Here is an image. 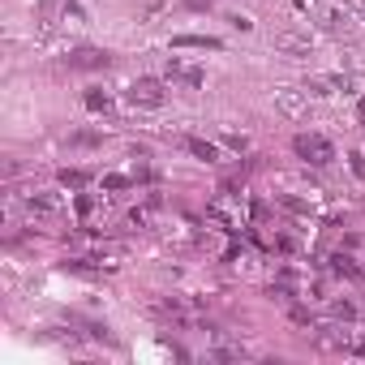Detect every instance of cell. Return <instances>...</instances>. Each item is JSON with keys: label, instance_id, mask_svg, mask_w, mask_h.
<instances>
[{"label": "cell", "instance_id": "cell-1", "mask_svg": "<svg viewBox=\"0 0 365 365\" xmlns=\"http://www.w3.org/2000/svg\"><path fill=\"white\" fill-rule=\"evenodd\" d=\"M292 150H297L305 163H314V168H327V163L335 159V146H331L322 133H297V138H292Z\"/></svg>", "mask_w": 365, "mask_h": 365}, {"label": "cell", "instance_id": "cell-2", "mask_svg": "<svg viewBox=\"0 0 365 365\" xmlns=\"http://www.w3.org/2000/svg\"><path fill=\"white\" fill-rule=\"evenodd\" d=\"M125 95H129V103H133V108H163V99H168V91H163V82H159V78H138Z\"/></svg>", "mask_w": 365, "mask_h": 365}, {"label": "cell", "instance_id": "cell-3", "mask_svg": "<svg viewBox=\"0 0 365 365\" xmlns=\"http://www.w3.org/2000/svg\"><path fill=\"white\" fill-rule=\"evenodd\" d=\"M65 65H69V69H82V73H95V69H108L112 56H108L103 48H73V52L65 56Z\"/></svg>", "mask_w": 365, "mask_h": 365}, {"label": "cell", "instance_id": "cell-4", "mask_svg": "<svg viewBox=\"0 0 365 365\" xmlns=\"http://www.w3.org/2000/svg\"><path fill=\"white\" fill-rule=\"evenodd\" d=\"M26 211L35 220H61V198L56 194H31L26 198Z\"/></svg>", "mask_w": 365, "mask_h": 365}, {"label": "cell", "instance_id": "cell-5", "mask_svg": "<svg viewBox=\"0 0 365 365\" xmlns=\"http://www.w3.org/2000/svg\"><path fill=\"white\" fill-rule=\"evenodd\" d=\"M168 78H172V82H185V86H194V91L207 82V73H202V69H194V65H180V61H168Z\"/></svg>", "mask_w": 365, "mask_h": 365}, {"label": "cell", "instance_id": "cell-6", "mask_svg": "<svg viewBox=\"0 0 365 365\" xmlns=\"http://www.w3.org/2000/svg\"><path fill=\"white\" fill-rule=\"evenodd\" d=\"M172 48H198V52H220L224 43L215 35H172Z\"/></svg>", "mask_w": 365, "mask_h": 365}, {"label": "cell", "instance_id": "cell-7", "mask_svg": "<svg viewBox=\"0 0 365 365\" xmlns=\"http://www.w3.org/2000/svg\"><path fill=\"white\" fill-rule=\"evenodd\" d=\"M275 48H279V52H292V56H305V52H309V39H305V35H292V31H279V35H275Z\"/></svg>", "mask_w": 365, "mask_h": 365}, {"label": "cell", "instance_id": "cell-8", "mask_svg": "<svg viewBox=\"0 0 365 365\" xmlns=\"http://www.w3.org/2000/svg\"><path fill=\"white\" fill-rule=\"evenodd\" d=\"M185 150H190V155H198V159H207V163H215V159H220V146H215V142H207V138H185Z\"/></svg>", "mask_w": 365, "mask_h": 365}, {"label": "cell", "instance_id": "cell-9", "mask_svg": "<svg viewBox=\"0 0 365 365\" xmlns=\"http://www.w3.org/2000/svg\"><path fill=\"white\" fill-rule=\"evenodd\" d=\"M331 271H335V275H348V279H361V267H356L348 254H335V258H331Z\"/></svg>", "mask_w": 365, "mask_h": 365}, {"label": "cell", "instance_id": "cell-10", "mask_svg": "<svg viewBox=\"0 0 365 365\" xmlns=\"http://www.w3.org/2000/svg\"><path fill=\"white\" fill-rule=\"evenodd\" d=\"M61 185H65V190H86V185H91V176L78 172V168H65V172H61Z\"/></svg>", "mask_w": 365, "mask_h": 365}, {"label": "cell", "instance_id": "cell-11", "mask_svg": "<svg viewBox=\"0 0 365 365\" xmlns=\"http://www.w3.org/2000/svg\"><path fill=\"white\" fill-rule=\"evenodd\" d=\"M275 99H279V108H284V112H288V116H297V112H301V108H305V103H301V95H297V91H275Z\"/></svg>", "mask_w": 365, "mask_h": 365}, {"label": "cell", "instance_id": "cell-12", "mask_svg": "<svg viewBox=\"0 0 365 365\" xmlns=\"http://www.w3.org/2000/svg\"><path fill=\"white\" fill-rule=\"evenodd\" d=\"M86 108H91V112H108V108H112V99H108L103 91H86Z\"/></svg>", "mask_w": 365, "mask_h": 365}, {"label": "cell", "instance_id": "cell-13", "mask_svg": "<svg viewBox=\"0 0 365 365\" xmlns=\"http://www.w3.org/2000/svg\"><path fill=\"white\" fill-rule=\"evenodd\" d=\"M103 190H129V176H103Z\"/></svg>", "mask_w": 365, "mask_h": 365}, {"label": "cell", "instance_id": "cell-14", "mask_svg": "<svg viewBox=\"0 0 365 365\" xmlns=\"http://www.w3.org/2000/svg\"><path fill=\"white\" fill-rule=\"evenodd\" d=\"M95 142H103L99 133H73V146H95Z\"/></svg>", "mask_w": 365, "mask_h": 365}, {"label": "cell", "instance_id": "cell-15", "mask_svg": "<svg viewBox=\"0 0 365 365\" xmlns=\"http://www.w3.org/2000/svg\"><path fill=\"white\" fill-rule=\"evenodd\" d=\"M180 5L194 9V14H202V9H211V5H215V0H180Z\"/></svg>", "mask_w": 365, "mask_h": 365}, {"label": "cell", "instance_id": "cell-16", "mask_svg": "<svg viewBox=\"0 0 365 365\" xmlns=\"http://www.w3.org/2000/svg\"><path fill=\"white\" fill-rule=\"evenodd\" d=\"M335 314H339V318H356V309H352L348 301H339V305H335Z\"/></svg>", "mask_w": 365, "mask_h": 365}, {"label": "cell", "instance_id": "cell-17", "mask_svg": "<svg viewBox=\"0 0 365 365\" xmlns=\"http://www.w3.org/2000/svg\"><path fill=\"white\" fill-rule=\"evenodd\" d=\"M348 159H352V172H356V176H365V155H348Z\"/></svg>", "mask_w": 365, "mask_h": 365}]
</instances>
